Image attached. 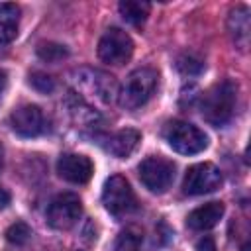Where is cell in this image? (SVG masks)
<instances>
[{"label": "cell", "instance_id": "11", "mask_svg": "<svg viewBox=\"0 0 251 251\" xmlns=\"http://www.w3.org/2000/svg\"><path fill=\"white\" fill-rule=\"evenodd\" d=\"M57 173L61 178H65L73 184H84L90 180V176L94 173V165L86 155L65 153L57 161Z\"/></svg>", "mask_w": 251, "mask_h": 251}, {"label": "cell", "instance_id": "1", "mask_svg": "<svg viewBox=\"0 0 251 251\" xmlns=\"http://www.w3.org/2000/svg\"><path fill=\"white\" fill-rule=\"evenodd\" d=\"M235 102H237V84L227 78L222 82H216L202 98V104H200L202 118L208 124L222 127L231 120Z\"/></svg>", "mask_w": 251, "mask_h": 251}, {"label": "cell", "instance_id": "6", "mask_svg": "<svg viewBox=\"0 0 251 251\" xmlns=\"http://www.w3.org/2000/svg\"><path fill=\"white\" fill-rule=\"evenodd\" d=\"M75 80H76V88H80V96H92L104 104L112 102L114 96L118 94L116 90V82H114V76L102 73V71H96V69H80L75 73Z\"/></svg>", "mask_w": 251, "mask_h": 251}, {"label": "cell", "instance_id": "17", "mask_svg": "<svg viewBox=\"0 0 251 251\" xmlns=\"http://www.w3.org/2000/svg\"><path fill=\"white\" fill-rule=\"evenodd\" d=\"M141 239H143V235L137 227H127L118 235V239L114 243V251H139Z\"/></svg>", "mask_w": 251, "mask_h": 251}, {"label": "cell", "instance_id": "24", "mask_svg": "<svg viewBox=\"0 0 251 251\" xmlns=\"http://www.w3.org/2000/svg\"><path fill=\"white\" fill-rule=\"evenodd\" d=\"M6 84H8V75H6V71H0V94L4 92Z\"/></svg>", "mask_w": 251, "mask_h": 251}, {"label": "cell", "instance_id": "14", "mask_svg": "<svg viewBox=\"0 0 251 251\" xmlns=\"http://www.w3.org/2000/svg\"><path fill=\"white\" fill-rule=\"evenodd\" d=\"M20 8L16 4H0V43H10L18 35Z\"/></svg>", "mask_w": 251, "mask_h": 251}, {"label": "cell", "instance_id": "3", "mask_svg": "<svg viewBox=\"0 0 251 251\" xmlns=\"http://www.w3.org/2000/svg\"><path fill=\"white\" fill-rule=\"evenodd\" d=\"M165 139L180 155H196L208 147L206 133L200 127L180 120H175L165 127Z\"/></svg>", "mask_w": 251, "mask_h": 251}, {"label": "cell", "instance_id": "4", "mask_svg": "<svg viewBox=\"0 0 251 251\" xmlns=\"http://www.w3.org/2000/svg\"><path fill=\"white\" fill-rule=\"evenodd\" d=\"M137 171H139V178L145 184V188L155 194L167 192L175 180V163L165 157H155V155L145 157L139 163Z\"/></svg>", "mask_w": 251, "mask_h": 251}, {"label": "cell", "instance_id": "16", "mask_svg": "<svg viewBox=\"0 0 251 251\" xmlns=\"http://www.w3.org/2000/svg\"><path fill=\"white\" fill-rule=\"evenodd\" d=\"M151 6L147 2H139V0H124L120 2V14L124 16L126 22L133 24V25H141L147 16H149Z\"/></svg>", "mask_w": 251, "mask_h": 251}, {"label": "cell", "instance_id": "7", "mask_svg": "<svg viewBox=\"0 0 251 251\" xmlns=\"http://www.w3.org/2000/svg\"><path fill=\"white\" fill-rule=\"evenodd\" d=\"M131 53H133V41L120 27L106 29L98 41V57L108 65H124L126 61H129Z\"/></svg>", "mask_w": 251, "mask_h": 251}, {"label": "cell", "instance_id": "19", "mask_svg": "<svg viewBox=\"0 0 251 251\" xmlns=\"http://www.w3.org/2000/svg\"><path fill=\"white\" fill-rule=\"evenodd\" d=\"M31 237V229L25 222H14L8 229H6V239L12 245H24L27 243V239Z\"/></svg>", "mask_w": 251, "mask_h": 251}, {"label": "cell", "instance_id": "22", "mask_svg": "<svg viewBox=\"0 0 251 251\" xmlns=\"http://www.w3.org/2000/svg\"><path fill=\"white\" fill-rule=\"evenodd\" d=\"M196 251H218V249H216L214 239H212L210 235H206V237L198 239V243H196Z\"/></svg>", "mask_w": 251, "mask_h": 251}, {"label": "cell", "instance_id": "8", "mask_svg": "<svg viewBox=\"0 0 251 251\" xmlns=\"http://www.w3.org/2000/svg\"><path fill=\"white\" fill-rule=\"evenodd\" d=\"M220 184H222V171L214 163H198L186 171L182 180V190L184 194L200 196L218 190Z\"/></svg>", "mask_w": 251, "mask_h": 251}, {"label": "cell", "instance_id": "21", "mask_svg": "<svg viewBox=\"0 0 251 251\" xmlns=\"http://www.w3.org/2000/svg\"><path fill=\"white\" fill-rule=\"evenodd\" d=\"M178 69H180L182 73L192 75V73H198V71L202 69V63H200V61H194L192 57H180V59H178Z\"/></svg>", "mask_w": 251, "mask_h": 251}, {"label": "cell", "instance_id": "9", "mask_svg": "<svg viewBox=\"0 0 251 251\" xmlns=\"http://www.w3.org/2000/svg\"><path fill=\"white\" fill-rule=\"evenodd\" d=\"M82 214L80 198L73 192H63L55 196L47 208V222L55 229H69L73 227Z\"/></svg>", "mask_w": 251, "mask_h": 251}, {"label": "cell", "instance_id": "5", "mask_svg": "<svg viewBox=\"0 0 251 251\" xmlns=\"http://www.w3.org/2000/svg\"><path fill=\"white\" fill-rule=\"evenodd\" d=\"M102 202L104 208L112 216H126L135 210V194L127 182L126 176L114 175L106 180L104 190H102Z\"/></svg>", "mask_w": 251, "mask_h": 251}, {"label": "cell", "instance_id": "13", "mask_svg": "<svg viewBox=\"0 0 251 251\" xmlns=\"http://www.w3.org/2000/svg\"><path fill=\"white\" fill-rule=\"evenodd\" d=\"M139 141H141V133H139L137 129H133V127H126V129L116 131V133L108 139L106 149H108L114 157L126 159V157H129V155L137 149Z\"/></svg>", "mask_w": 251, "mask_h": 251}, {"label": "cell", "instance_id": "2", "mask_svg": "<svg viewBox=\"0 0 251 251\" xmlns=\"http://www.w3.org/2000/svg\"><path fill=\"white\" fill-rule=\"evenodd\" d=\"M159 84V75L151 67H139L127 75L120 88V106L126 110H137L147 104Z\"/></svg>", "mask_w": 251, "mask_h": 251}, {"label": "cell", "instance_id": "10", "mask_svg": "<svg viewBox=\"0 0 251 251\" xmlns=\"http://www.w3.org/2000/svg\"><path fill=\"white\" fill-rule=\"evenodd\" d=\"M12 129L22 137H37L45 131V116L39 106L24 104L16 108L10 116Z\"/></svg>", "mask_w": 251, "mask_h": 251}, {"label": "cell", "instance_id": "15", "mask_svg": "<svg viewBox=\"0 0 251 251\" xmlns=\"http://www.w3.org/2000/svg\"><path fill=\"white\" fill-rule=\"evenodd\" d=\"M227 25L233 41L243 49L249 39V10L245 6H237L235 10H231Z\"/></svg>", "mask_w": 251, "mask_h": 251}, {"label": "cell", "instance_id": "12", "mask_svg": "<svg viewBox=\"0 0 251 251\" xmlns=\"http://www.w3.org/2000/svg\"><path fill=\"white\" fill-rule=\"evenodd\" d=\"M224 216V204L222 202H208L204 206H198L194 208L188 218H186V224L188 227L196 229V231H204V229H210L214 227Z\"/></svg>", "mask_w": 251, "mask_h": 251}, {"label": "cell", "instance_id": "25", "mask_svg": "<svg viewBox=\"0 0 251 251\" xmlns=\"http://www.w3.org/2000/svg\"><path fill=\"white\" fill-rule=\"evenodd\" d=\"M2 167H4V149L0 145V171H2Z\"/></svg>", "mask_w": 251, "mask_h": 251}, {"label": "cell", "instance_id": "20", "mask_svg": "<svg viewBox=\"0 0 251 251\" xmlns=\"http://www.w3.org/2000/svg\"><path fill=\"white\" fill-rule=\"evenodd\" d=\"M29 84L35 90H39V92H51L53 86H55L53 78L49 75H45V73H33V75H29Z\"/></svg>", "mask_w": 251, "mask_h": 251}, {"label": "cell", "instance_id": "18", "mask_svg": "<svg viewBox=\"0 0 251 251\" xmlns=\"http://www.w3.org/2000/svg\"><path fill=\"white\" fill-rule=\"evenodd\" d=\"M37 55H39V59H43V61H47V63H59V61L65 59L69 53H67V47H65V45L47 41V43H41V45L37 47Z\"/></svg>", "mask_w": 251, "mask_h": 251}, {"label": "cell", "instance_id": "23", "mask_svg": "<svg viewBox=\"0 0 251 251\" xmlns=\"http://www.w3.org/2000/svg\"><path fill=\"white\" fill-rule=\"evenodd\" d=\"M8 204H10V192L4 190V188H0V210L6 208Z\"/></svg>", "mask_w": 251, "mask_h": 251}]
</instances>
